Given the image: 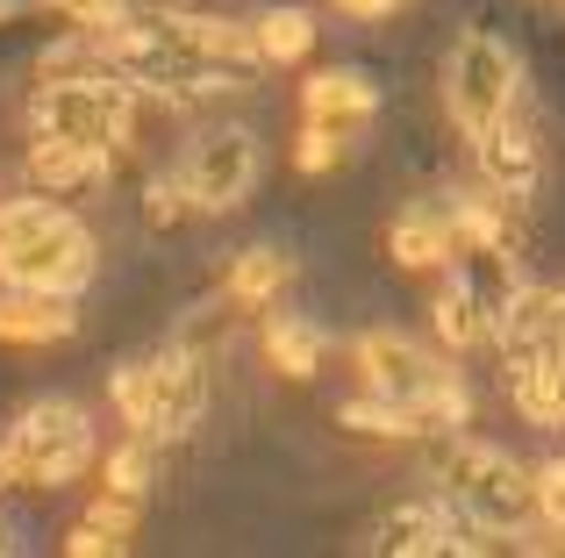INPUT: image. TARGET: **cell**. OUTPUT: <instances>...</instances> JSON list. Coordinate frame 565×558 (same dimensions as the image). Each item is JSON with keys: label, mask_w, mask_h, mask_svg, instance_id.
<instances>
[{"label": "cell", "mask_w": 565, "mask_h": 558, "mask_svg": "<svg viewBox=\"0 0 565 558\" xmlns=\"http://www.w3.org/2000/svg\"><path fill=\"white\" fill-rule=\"evenodd\" d=\"M0 279L36 293H79L94 279V237L57 201H0Z\"/></svg>", "instance_id": "obj_1"}, {"label": "cell", "mask_w": 565, "mask_h": 558, "mask_svg": "<svg viewBox=\"0 0 565 558\" xmlns=\"http://www.w3.org/2000/svg\"><path fill=\"white\" fill-rule=\"evenodd\" d=\"M8 480H29V487H65V480L86 473L94 459V430L72 401H36L22 422H14L8 444Z\"/></svg>", "instance_id": "obj_2"}, {"label": "cell", "mask_w": 565, "mask_h": 558, "mask_svg": "<svg viewBox=\"0 0 565 558\" xmlns=\"http://www.w3.org/2000/svg\"><path fill=\"white\" fill-rule=\"evenodd\" d=\"M359 358H365V379H373V394H386V401H401V408H415L423 422L466 416V387H458V379L444 373L429 351H415L408 336H365Z\"/></svg>", "instance_id": "obj_3"}, {"label": "cell", "mask_w": 565, "mask_h": 558, "mask_svg": "<svg viewBox=\"0 0 565 558\" xmlns=\"http://www.w3.org/2000/svg\"><path fill=\"white\" fill-rule=\"evenodd\" d=\"M115 408L137 437H180L201 416V365L193 358H151L115 373Z\"/></svg>", "instance_id": "obj_4"}, {"label": "cell", "mask_w": 565, "mask_h": 558, "mask_svg": "<svg viewBox=\"0 0 565 558\" xmlns=\"http://www.w3.org/2000/svg\"><path fill=\"white\" fill-rule=\"evenodd\" d=\"M29 115H36V137H72L94 143V151H115V137L129 129V94L115 79H51Z\"/></svg>", "instance_id": "obj_5"}, {"label": "cell", "mask_w": 565, "mask_h": 558, "mask_svg": "<svg viewBox=\"0 0 565 558\" xmlns=\"http://www.w3.org/2000/svg\"><path fill=\"white\" fill-rule=\"evenodd\" d=\"M444 487H451V502L466 508L480 530H515V523L530 516V487H537V480H523L501 451L466 444V451H451V465H444Z\"/></svg>", "instance_id": "obj_6"}, {"label": "cell", "mask_w": 565, "mask_h": 558, "mask_svg": "<svg viewBox=\"0 0 565 558\" xmlns=\"http://www.w3.org/2000/svg\"><path fill=\"white\" fill-rule=\"evenodd\" d=\"M451 115L466 137H487V129L501 122V115L515 108V57L501 51L494 36H466L451 51Z\"/></svg>", "instance_id": "obj_7"}, {"label": "cell", "mask_w": 565, "mask_h": 558, "mask_svg": "<svg viewBox=\"0 0 565 558\" xmlns=\"http://www.w3.org/2000/svg\"><path fill=\"white\" fill-rule=\"evenodd\" d=\"M186 201L193 208H236V201L258 186V143L244 129H207L186 158Z\"/></svg>", "instance_id": "obj_8"}, {"label": "cell", "mask_w": 565, "mask_h": 558, "mask_svg": "<svg viewBox=\"0 0 565 558\" xmlns=\"http://www.w3.org/2000/svg\"><path fill=\"white\" fill-rule=\"evenodd\" d=\"M472 151H480V172L501 201H523L537 186V143H530V129L515 115H501L487 137H472Z\"/></svg>", "instance_id": "obj_9"}, {"label": "cell", "mask_w": 565, "mask_h": 558, "mask_svg": "<svg viewBox=\"0 0 565 558\" xmlns=\"http://www.w3.org/2000/svg\"><path fill=\"white\" fill-rule=\"evenodd\" d=\"M373 86L359 79V72H316L308 79V94H301V115L316 129H330V137H359L365 122H373Z\"/></svg>", "instance_id": "obj_10"}, {"label": "cell", "mask_w": 565, "mask_h": 558, "mask_svg": "<svg viewBox=\"0 0 565 558\" xmlns=\"http://www.w3.org/2000/svg\"><path fill=\"white\" fill-rule=\"evenodd\" d=\"M57 336H72L65 293H36V287L0 293V344H57Z\"/></svg>", "instance_id": "obj_11"}, {"label": "cell", "mask_w": 565, "mask_h": 558, "mask_svg": "<svg viewBox=\"0 0 565 558\" xmlns=\"http://www.w3.org/2000/svg\"><path fill=\"white\" fill-rule=\"evenodd\" d=\"M100 172H108V151L72 143V137H36V151H29V180H36L43 194H79Z\"/></svg>", "instance_id": "obj_12"}, {"label": "cell", "mask_w": 565, "mask_h": 558, "mask_svg": "<svg viewBox=\"0 0 565 558\" xmlns=\"http://www.w3.org/2000/svg\"><path fill=\"white\" fill-rule=\"evenodd\" d=\"M451 545H458V523L444 508H401L380 530V551H451Z\"/></svg>", "instance_id": "obj_13"}, {"label": "cell", "mask_w": 565, "mask_h": 558, "mask_svg": "<svg viewBox=\"0 0 565 558\" xmlns=\"http://www.w3.org/2000/svg\"><path fill=\"white\" fill-rule=\"evenodd\" d=\"M129 523H137V502H129V494H108V502L72 530V551H122L129 545Z\"/></svg>", "instance_id": "obj_14"}, {"label": "cell", "mask_w": 565, "mask_h": 558, "mask_svg": "<svg viewBox=\"0 0 565 558\" xmlns=\"http://www.w3.org/2000/svg\"><path fill=\"white\" fill-rule=\"evenodd\" d=\"M308 43H316V22H308L301 8H273V14L258 22V57H273V65L308 57Z\"/></svg>", "instance_id": "obj_15"}, {"label": "cell", "mask_w": 565, "mask_h": 558, "mask_svg": "<svg viewBox=\"0 0 565 558\" xmlns=\"http://www.w3.org/2000/svg\"><path fill=\"white\" fill-rule=\"evenodd\" d=\"M279 287H287V258H279V251H244L230 266V301H244V308L273 301Z\"/></svg>", "instance_id": "obj_16"}, {"label": "cell", "mask_w": 565, "mask_h": 558, "mask_svg": "<svg viewBox=\"0 0 565 558\" xmlns=\"http://www.w3.org/2000/svg\"><path fill=\"white\" fill-rule=\"evenodd\" d=\"M394 258L401 266H444V258H451V223H437V215L394 223Z\"/></svg>", "instance_id": "obj_17"}, {"label": "cell", "mask_w": 565, "mask_h": 558, "mask_svg": "<svg viewBox=\"0 0 565 558\" xmlns=\"http://www.w3.org/2000/svg\"><path fill=\"white\" fill-rule=\"evenodd\" d=\"M265 351H273V365L279 373H316V358H322V336L308 330V322H273V330H265Z\"/></svg>", "instance_id": "obj_18"}, {"label": "cell", "mask_w": 565, "mask_h": 558, "mask_svg": "<svg viewBox=\"0 0 565 558\" xmlns=\"http://www.w3.org/2000/svg\"><path fill=\"white\" fill-rule=\"evenodd\" d=\"M437 330H444V344H472V336H480V301H472L466 287L444 293L437 301Z\"/></svg>", "instance_id": "obj_19"}, {"label": "cell", "mask_w": 565, "mask_h": 558, "mask_svg": "<svg viewBox=\"0 0 565 558\" xmlns=\"http://www.w3.org/2000/svg\"><path fill=\"white\" fill-rule=\"evenodd\" d=\"M143 487H151V451L143 444H129L122 459H108V494H129V502H137Z\"/></svg>", "instance_id": "obj_20"}, {"label": "cell", "mask_w": 565, "mask_h": 558, "mask_svg": "<svg viewBox=\"0 0 565 558\" xmlns=\"http://www.w3.org/2000/svg\"><path fill=\"white\" fill-rule=\"evenodd\" d=\"M537 508H544V523H552V530H565V459L537 473Z\"/></svg>", "instance_id": "obj_21"}, {"label": "cell", "mask_w": 565, "mask_h": 558, "mask_svg": "<svg viewBox=\"0 0 565 558\" xmlns=\"http://www.w3.org/2000/svg\"><path fill=\"white\" fill-rule=\"evenodd\" d=\"M0 473H8V451H0Z\"/></svg>", "instance_id": "obj_22"}]
</instances>
